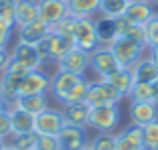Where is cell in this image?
I'll use <instances>...</instances> for the list:
<instances>
[{
    "label": "cell",
    "mask_w": 158,
    "mask_h": 150,
    "mask_svg": "<svg viewBox=\"0 0 158 150\" xmlns=\"http://www.w3.org/2000/svg\"><path fill=\"white\" fill-rule=\"evenodd\" d=\"M63 126H65V118L59 110L47 108L35 116V134L37 136H59Z\"/></svg>",
    "instance_id": "cell-5"
},
{
    "label": "cell",
    "mask_w": 158,
    "mask_h": 150,
    "mask_svg": "<svg viewBox=\"0 0 158 150\" xmlns=\"http://www.w3.org/2000/svg\"><path fill=\"white\" fill-rule=\"evenodd\" d=\"M4 148H6V142L2 140V138H0V150H4Z\"/></svg>",
    "instance_id": "cell-44"
},
{
    "label": "cell",
    "mask_w": 158,
    "mask_h": 150,
    "mask_svg": "<svg viewBox=\"0 0 158 150\" xmlns=\"http://www.w3.org/2000/svg\"><path fill=\"white\" fill-rule=\"evenodd\" d=\"M16 2V0H14ZM14 2H0V20H4L10 27H16V14H14Z\"/></svg>",
    "instance_id": "cell-34"
},
{
    "label": "cell",
    "mask_w": 158,
    "mask_h": 150,
    "mask_svg": "<svg viewBox=\"0 0 158 150\" xmlns=\"http://www.w3.org/2000/svg\"><path fill=\"white\" fill-rule=\"evenodd\" d=\"M99 4H102V0H67L69 14L75 19H83V16L93 19L99 12Z\"/></svg>",
    "instance_id": "cell-23"
},
{
    "label": "cell",
    "mask_w": 158,
    "mask_h": 150,
    "mask_svg": "<svg viewBox=\"0 0 158 150\" xmlns=\"http://www.w3.org/2000/svg\"><path fill=\"white\" fill-rule=\"evenodd\" d=\"M103 79L112 85L118 94L124 95V98H126V95H130L132 87H134V83H136L132 69H124V67H120L118 71H114L112 75H107V77H103Z\"/></svg>",
    "instance_id": "cell-20"
},
{
    "label": "cell",
    "mask_w": 158,
    "mask_h": 150,
    "mask_svg": "<svg viewBox=\"0 0 158 150\" xmlns=\"http://www.w3.org/2000/svg\"><path fill=\"white\" fill-rule=\"evenodd\" d=\"M14 106L20 110H24V112L33 114V116H37V114H41L43 110H47L49 106H47V94H41V95H23V98H19L16 102H14Z\"/></svg>",
    "instance_id": "cell-25"
},
{
    "label": "cell",
    "mask_w": 158,
    "mask_h": 150,
    "mask_svg": "<svg viewBox=\"0 0 158 150\" xmlns=\"http://www.w3.org/2000/svg\"><path fill=\"white\" fill-rule=\"evenodd\" d=\"M14 150H35L37 146V134L35 132H27V134H12V142H10Z\"/></svg>",
    "instance_id": "cell-28"
},
{
    "label": "cell",
    "mask_w": 158,
    "mask_h": 150,
    "mask_svg": "<svg viewBox=\"0 0 158 150\" xmlns=\"http://www.w3.org/2000/svg\"><path fill=\"white\" fill-rule=\"evenodd\" d=\"M14 14H16V27H24L39 20V0H16Z\"/></svg>",
    "instance_id": "cell-21"
},
{
    "label": "cell",
    "mask_w": 158,
    "mask_h": 150,
    "mask_svg": "<svg viewBox=\"0 0 158 150\" xmlns=\"http://www.w3.org/2000/svg\"><path fill=\"white\" fill-rule=\"evenodd\" d=\"M91 150H116V136L112 132H98V136L89 142Z\"/></svg>",
    "instance_id": "cell-29"
},
{
    "label": "cell",
    "mask_w": 158,
    "mask_h": 150,
    "mask_svg": "<svg viewBox=\"0 0 158 150\" xmlns=\"http://www.w3.org/2000/svg\"><path fill=\"white\" fill-rule=\"evenodd\" d=\"M150 59H152V63L158 67V47H150Z\"/></svg>",
    "instance_id": "cell-41"
},
{
    "label": "cell",
    "mask_w": 158,
    "mask_h": 150,
    "mask_svg": "<svg viewBox=\"0 0 158 150\" xmlns=\"http://www.w3.org/2000/svg\"><path fill=\"white\" fill-rule=\"evenodd\" d=\"M128 98L132 102H152V83H134Z\"/></svg>",
    "instance_id": "cell-31"
},
{
    "label": "cell",
    "mask_w": 158,
    "mask_h": 150,
    "mask_svg": "<svg viewBox=\"0 0 158 150\" xmlns=\"http://www.w3.org/2000/svg\"><path fill=\"white\" fill-rule=\"evenodd\" d=\"M116 150H144V130L136 124L116 136Z\"/></svg>",
    "instance_id": "cell-13"
},
{
    "label": "cell",
    "mask_w": 158,
    "mask_h": 150,
    "mask_svg": "<svg viewBox=\"0 0 158 150\" xmlns=\"http://www.w3.org/2000/svg\"><path fill=\"white\" fill-rule=\"evenodd\" d=\"M132 73H134L136 83H154V81H158V67L152 63L150 57H142L132 67Z\"/></svg>",
    "instance_id": "cell-22"
},
{
    "label": "cell",
    "mask_w": 158,
    "mask_h": 150,
    "mask_svg": "<svg viewBox=\"0 0 158 150\" xmlns=\"http://www.w3.org/2000/svg\"><path fill=\"white\" fill-rule=\"evenodd\" d=\"M116 20V31H118V37H124L126 33H128V31H130V27L134 23H132V20H128L126 19V16H118V19H114Z\"/></svg>",
    "instance_id": "cell-39"
},
{
    "label": "cell",
    "mask_w": 158,
    "mask_h": 150,
    "mask_svg": "<svg viewBox=\"0 0 158 150\" xmlns=\"http://www.w3.org/2000/svg\"><path fill=\"white\" fill-rule=\"evenodd\" d=\"M10 59L16 63H23L24 67H28V69H41L43 67V61L41 57H39L37 53V47L35 45H27V43H16V47H14V51L10 53Z\"/></svg>",
    "instance_id": "cell-15"
},
{
    "label": "cell",
    "mask_w": 158,
    "mask_h": 150,
    "mask_svg": "<svg viewBox=\"0 0 158 150\" xmlns=\"http://www.w3.org/2000/svg\"><path fill=\"white\" fill-rule=\"evenodd\" d=\"M59 2H67V0H59Z\"/></svg>",
    "instance_id": "cell-48"
},
{
    "label": "cell",
    "mask_w": 158,
    "mask_h": 150,
    "mask_svg": "<svg viewBox=\"0 0 158 150\" xmlns=\"http://www.w3.org/2000/svg\"><path fill=\"white\" fill-rule=\"evenodd\" d=\"M120 124V108L118 106H98L89 110V128L98 132H112Z\"/></svg>",
    "instance_id": "cell-6"
},
{
    "label": "cell",
    "mask_w": 158,
    "mask_h": 150,
    "mask_svg": "<svg viewBox=\"0 0 158 150\" xmlns=\"http://www.w3.org/2000/svg\"><path fill=\"white\" fill-rule=\"evenodd\" d=\"M89 67L99 75V79H103V77H107V75H112L114 71L120 69V63L114 57L112 49L99 45L93 53H89Z\"/></svg>",
    "instance_id": "cell-7"
},
{
    "label": "cell",
    "mask_w": 158,
    "mask_h": 150,
    "mask_svg": "<svg viewBox=\"0 0 158 150\" xmlns=\"http://www.w3.org/2000/svg\"><path fill=\"white\" fill-rule=\"evenodd\" d=\"M8 136H12V126H10V116L8 112L0 114V138L6 140Z\"/></svg>",
    "instance_id": "cell-38"
},
{
    "label": "cell",
    "mask_w": 158,
    "mask_h": 150,
    "mask_svg": "<svg viewBox=\"0 0 158 150\" xmlns=\"http://www.w3.org/2000/svg\"><path fill=\"white\" fill-rule=\"evenodd\" d=\"M73 45L75 49H81L85 53H93L99 47L98 33H95V20L83 16L75 19V28H73Z\"/></svg>",
    "instance_id": "cell-3"
},
{
    "label": "cell",
    "mask_w": 158,
    "mask_h": 150,
    "mask_svg": "<svg viewBox=\"0 0 158 150\" xmlns=\"http://www.w3.org/2000/svg\"><path fill=\"white\" fill-rule=\"evenodd\" d=\"M154 14H156L154 2H150V0H136V2H130V6H128V10H126L124 16L128 20H132L134 24L146 27V23L152 19Z\"/></svg>",
    "instance_id": "cell-17"
},
{
    "label": "cell",
    "mask_w": 158,
    "mask_h": 150,
    "mask_svg": "<svg viewBox=\"0 0 158 150\" xmlns=\"http://www.w3.org/2000/svg\"><path fill=\"white\" fill-rule=\"evenodd\" d=\"M73 28H75V16H65L63 20H59L57 24H53L51 31L57 35H61V37L69 39V41H73Z\"/></svg>",
    "instance_id": "cell-32"
},
{
    "label": "cell",
    "mask_w": 158,
    "mask_h": 150,
    "mask_svg": "<svg viewBox=\"0 0 158 150\" xmlns=\"http://www.w3.org/2000/svg\"><path fill=\"white\" fill-rule=\"evenodd\" d=\"M152 103H156V106H158V81H154V83H152Z\"/></svg>",
    "instance_id": "cell-42"
},
{
    "label": "cell",
    "mask_w": 158,
    "mask_h": 150,
    "mask_svg": "<svg viewBox=\"0 0 158 150\" xmlns=\"http://www.w3.org/2000/svg\"><path fill=\"white\" fill-rule=\"evenodd\" d=\"M12 28L10 24H6L4 20H0V49H8L10 39H12Z\"/></svg>",
    "instance_id": "cell-36"
},
{
    "label": "cell",
    "mask_w": 158,
    "mask_h": 150,
    "mask_svg": "<svg viewBox=\"0 0 158 150\" xmlns=\"http://www.w3.org/2000/svg\"><path fill=\"white\" fill-rule=\"evenodd\" d=\"M69 16V8L67 2H59V0H39V20L47 23L49 27L57 24Z\"/></svg>",
    "instance_id": "cell-11"
},
{
    "label": "cell",
    "mask_w": 158,
    "mask_h": 150,
    "mask_svg": "<svg viewBox=\"0 0 158 150\" xmlns=\"http://www.w3.org/2000/svg\"><path fill=\"white\" fill-rule=\"evenodd\" d=\"M10 116V126H12V134H27V132H35V116L24 112V110L10 106L6 108Z\"/></svg>",
    "instance_id": "cell-19"
},
{
    "label": "cell",
    "mask_w": 158,
    "mask_h": 150,
    "mask_svg": "<svg viewBox=\"0 0 158 150\" xmlns=\"http://www.w3.org/2000/svg\"><path fill=\"white\" fill-rule=\"evenodd\" d=\"M81 150H91V146H89V144H87V146H85V148H81Z\"/></svg>",
    "instance_id": "cell-46"
},
{
    "label": "cell",
    "mask_w": 158,
    "mask_h": 150,
    "mask_svg": "<svg viewBox=\"0 0 158 150\" xmlns=\"http://www.w3.org/2000/svg\"><path fill=\"white\" fill-rule=\"evenodd\" d=\"M57 69L71 71L75 75H85V71L89 69V53L73 47L61 61H57Z\"/></svg>",
    "instance_id": "cell-12"
},
{
    "label": "cell",
    "mask_w": 158,
    "mask_h": 150,
    "mask_svg": "<svg viewBox=\"0 0 158 150\" xmlns=\"http://www.w3.org/2000/svg\"><path fill=\"white\" fill-rule=\"evenodd\" d=\"M146 47H158V12L146 23Z\"/></svg>",
    "instance_id": "cell-33"
},
{
    "label": "cell",
    "mask_w": 158,
    "mask_h": 150,
    "mask_svg": "<svg viewBox=\"0 0 158 150\" xmlns=\"http://www.w3.org/2000/svg\"><path fill=\"white\" fill-rule=\"evenodd\" d=\"M0 2H14V0H0Z\"/></svg>",
    "instance_id": "cell-47"
},
{
    "label": "cell",
    "mask_w": 158,
    "mask_h": 150,
    "mask_svg": "<svg viewBox=\"0 0 158 150\" xmlns=\"http://www.w3.org/2000/svg\"><path fill=\"white\" fill-rule=\"evenodd\" d=\"M124 37H130V39H134V41H138V43H142V45H146V28L142 27V24H132L130 31H128Z\"/></svg>",
    "instance_id": "cell-37"
},
{
    "label": "cell",
    "mask_w": 158,
    "mask_h": 150,
    "mask_svg": "<svg viewBox=\"0 0 158 150\" xmlns=\"http://www.w3.org/2000/svg\"><path fill=\"white\" fill-rule=\"evenodd\" d=\"M73 47H75L73 41H69V39L61 37V35H57V33L51 31V33L37 45V53H39V57H41L43 63H47V61H61Z\"/></svg>",
    "instance_id": "cell-2"
},
{
    "label": "cell",
    "mask_w": 158,
    "mask_h": 150,
    "mask_svg": "<svg viewBox=\"0 0 158 150\" xmlns=\"http://www.w3.org/2000/svg\"><path fill=\"white\" fill-rule=\"evenodd\" d=\"M81 77H83V75H75V73H71V71L57 69L55 75H51V87H49V91L53 94V98H55L59 103H63L65 95L69 94L71 87H73Z\"/></svg>",
    "instance_id": "cell-10"
},
{
    "label": "cell",
    "mask_w": 158,
    "mask_h": 150,
    "mask_svg": "<svg viewBox=\"0 0 158 150\" xmlns=\"http://www.w3.org/2000/svg\"><path fill=\"white\" fill-rule=\"evenodd\" d=\"M89 110H91V106H89L87 102L63 106V118H65V124L87 128V124H89Z\"/></svg>",
    "instance_id": "cell-18"
},
{
    "label": "cell",
    "mask_w": 158,
    "mask_h": 150,
    "mask_svg": "<svg viewBox=\"0 0 158 150\" xmlns=\"http://www.w3.org/2000/svg\"><path fill=\"white\" fill-rule=\"evenodd\" d=\"M87 91H89V79H85V75L81 77V79L77 81V83L71 87V91L65 95V99H63V106H69V103H79V102H85V98H87Z\"/></svg>",
    "instance_id": "cell-27"
},
{
    "label": "cell",
    "mask_w": 158,
    "mask_h": 150,
    "mask_svg": "<svg viewBox=\"0 0 158 150\" xmlns=\"http://www.w3.org/2000/svg\"><path fill=\"white\" fill-rule=\"evenodd\" d=\"M51 87V75H47L43 69H33L31 73H27L20 81L19 87V98L23 95H41L47 94Z\"/></svg>",
    "instance_id": "cell-8"
},
{
    "label": "cell",
    "mask_w": 158,
    "mask_h": 150,
    "mask_svg": "<svg viewBox=\"0 0 158 150\" xmlns=\"http://www.w3.org/2000/svg\"><path fill=\"white\" fill-rule=\"evenodd\" d=\"M10 63V51L8 49H0V75L4 73V69Z\"/></svg>",
    "instance_id": "cell-40"
},
{
    "label": "cell",
    "mask_w": 158,
    "mask_h": 150,
    "mask_svg": "<svg viewBox=\"0 0 158 150\" xmlns=\"http://www.w3.org/2000/svg\"><path fill=\"white\" fill-rule=\"evenodd\" d=\"M95 33H98L99 45H102V47H110V45L118 39L116 20L107 19V16H99V19L95 20Z\"/></svg>",
    "instance_id": "cell-24"
},
{
    "label": "cell",
    "mask_w": 158,
    "mask_h": 150,
    "mask_svg": "<svg viewBox=\"0 0 158 150\" xmlns=\"http://www.w3.org/2000/svg\"><path fill=\"white\" fill-rule=\"evenodd\" d=\"M110 49H112L114 57L118 59L120 67H124V69H132V67L144 57L146 45L134 41V39H130V37H118L116 41L110 45Z\"/></svg>",
    "instance_id": "cell-1"
},
{
    "label": "cell",
    "mask_w": 158,
    "mask_h": 150,
    "mask_svg": "<svg viewBox=\"0 0 158 150\" xmlns=\"http://www.w3.org/2000/svg\"><path fill=\"white\" fill-rule=\"evenodd\" d=\"M2 112H6V103H4V99L0 98V114H2Z\"/></svg>",
    "instance_id": "cell-43"
},
{
    "label": "cell",
    "mask_w": 158,
    "mask_h": 150,
    "mask_svg": "<svg viewBox=\"0 0 158 150\" xmlns=\"http://www.w3.org/2000/svg\"><path fill=\"white\" fill-rule=\"evenodd\" d=\"M144 130V150H158V120L150 122Z\"/></svg>",
    "instance_id": "cell-30"
},
{
    "label": "cell",
    "mask_w": 158,
    "mask_h": 150,
    "mask_svg": "<svg viewBox=\"0 0 158 150\" xmlns=\"http://www.w3.org/2000/svg\"><path fill=\"white\" fill-rule=\"evenodd\" d=\"M122 99H124V95L118 94L106 79L89 81V91H87L85 102L91 108H98V106H118Z\"/></svg>",
    "instance_id": "cell-4"
},
{
    "label": "cell",
    "mask_w": 158,
    "mask_h": 150,
    "mask_svg": "<svg viewBox=\"0 0 158 150\" xmlns=\"http://www.w3.org/2000/svg\"><path fill=\"white\" fill-rule=\"evenodd\" d=\"M130 118H132V124L144 128L150 122L158 120V106L152 102H132L130 103Z\"/></svg>",
    "instance_id": "cell-14"
},
{
    "label": "cell",
    "mask_w": 158,
    "mask_h": 150,
    "mask_svg": "<svg viewBox=\"0 0 158 150\" xmlns=\"http://www.w3.org/2000/svg\"><path fill=\"white\" fill-rule=\"evenodd\" d=\"M49 33H51V27L49 24L43 23V20H35V23H28L24 27H19V41L37 47Z\"/></svg>",
    "instance_id": "cell-16"
},
{
    "label": "cell",
    "mask_w": 158,
    "mask_h": 150,
    "mask_svg": "<svg viewBox=\"0 0 158 150\" xmlns=\"http://www.w3.org/2000/svg\"><path fill=\"white\" fill-rule=\"evenodd\" d=\"M4 150H14V148H12V146H10V144H6V148H4Z\"/></svg>",
    "instance_id": "cell-45"
},
{
    "label": "cell",
    "mask_w": 158,
    "mask_h": 150,
    "mask_svg": "<svg viewBox=\"0 0 158 150\" xmlns=\"http://www.w3.org/2000/svg\"><path fill=\"white\" fill-rule=\"evenodd\" d=\"M150 2H158V0H150Z\"/></svg>",
    "instance_id": "cell-49"
},
{
    "label": "cell",
    "mask_w": 158,
    "mask_h": 150,
    "mask_svg": "<svg viewBox=\"0 0 158 150\" xmlns=\"http://www.w3.org/2000/svg\"><path fill=\"white\" fill-rule=\"evenodd\" d=\"M128 6H130V0H102L99 14L107 16V19H118V16L126 14Z\"/></svg>",
    "instance_id": "cell-26"
},
{
    "label": "cell",
    "mask_w": 158,
    "mask_h": 150,
    "mask_svg": "<svg viewBox=\"0 0 158 150\" xmlns=\"http://www.w3.org/2000/svg\"><path fill=\"white\" fill-rule=\"evenodd\" d=\"M57 138H59L61 150H81V148H85V146L89 144L85 128L71 126V124H65Z\"/></svg>",
    "instance_id": "cell-9"
},
{
    "label": "cell",
    "mask_w": 158,
    "mask_h": 150,
    "mask_svg": "<svg viewBox=\"0 0 158 150\" xmlns=\"http://www.w3.org/2000/svg\"><path fill=\"white\" fill-rule=\"evenodd\" d=\"M35 150H61L59 138L57 136H37Z\"/></svg>",
    "instance_id": "cell-35"
}]
</instances>
